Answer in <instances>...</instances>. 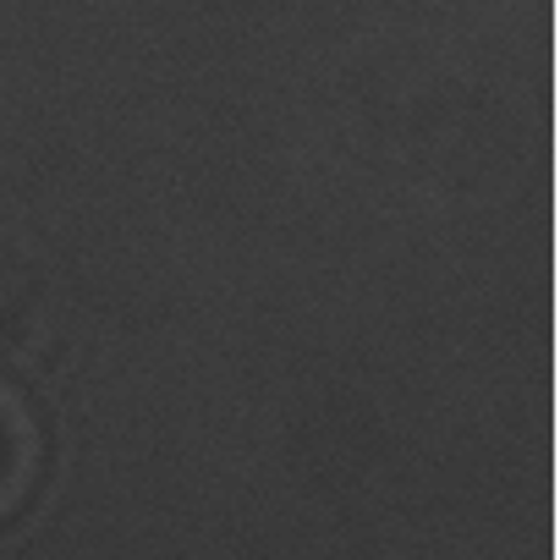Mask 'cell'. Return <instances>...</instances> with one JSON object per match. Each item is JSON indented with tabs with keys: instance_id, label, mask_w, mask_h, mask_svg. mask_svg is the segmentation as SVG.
Returning a JSON list of instances; mask_svg holds the SVG:
<instances>
[{
	"instance_id": "cell-1",
	"label": "cell",
	"mask_w": 560,
	"mask_h": 560,
	"mask_svg": "<svg viewBox=\"0 0 560 560\" xmlns=\"http://www.w3.org/2000/svg\"><path fill=\"white\" fill-rule=\"evenodd\" d=\"M34 467V429L18 412V401L0 390V511L23 494V478Z\"/></svg>"
}]
</instances>
